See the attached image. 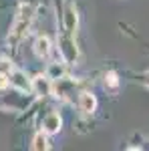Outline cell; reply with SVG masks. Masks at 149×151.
I'll return each instance as SVG.
<instances>
[{"label": "cell", "instance_id": "6da1fadb", "mask_svg": "<svg viewBox=\"0 0 149 151\" xmlns=\"http://www.w3.org/2000/svg\"><path fill=\"white\" fill-rule=\"evenodd\" d=\"M30 20H32V6L22 4L20 10H18V16H16V20H14V24H12V28H10L8 40L18 42V40L26 35V30H28V26H30Z\"/></svg>", "mask_w": 149, "mask_h": 151}, {"label": "cell", "instance_id": "7a4b0ae2", "mask_svg": "<svg viewBox=\"0 0 149 151\" xmlns=\"http://www.w3.org/2000/svg\"><path fill=\"white\" fill-rule=\"evenodd\" d=\"M53 89H55V85H53V79L48 77V75H35L32 79H30V91L36 95V97H40V99H45L48 95H53Z\"/></svg>", "mask_w": 149, "mask_h": 151}, {"label": "cell", "instance_id": "3957f363", "mask_svg": "<svg viewBox=\"0 0 149 151\" xmlns=\"http://www.w3.org/2000/svg\"><path fill=\"white\" fill-rule=\"evenodd\" d=\"M58 48H60V57H63L65 63H73L79 57V50H77V45H75V36L69 35V32H67V36L58 38Z\"/></svg>", "mask_w": 149, "mask_h": 151}, {"label": "cell", "instance_id": "277c9868", "mask_svg": "<svg viewBox=\"0 0 149 151\" xmlns=\"http://www.w3.org/2000/svg\"><path fill=\"white\" fill-rule=\"evenodd\" d=\"M32 50H35V55L38 58H48L50 52H53V42H50V38L45 36V35L36 36L35 45H32Z\"/></svg>", "mask_w": 149, "mask_h": 151}, {"label": "cell", "instance_id": "5b68a950", "mask_svg": "<svg viewBox=\"0 0 149 151\" xmlns=\"http://www.w3.org/2000/svg\"><path fill=\"white\" fill-rule=\"evenodd\" d=\"M10 77V87L18 89V91H30V79L26 77L24 70H18V69H12L8 73Z\"/></svg>", "mask_w": 149, "mask_h": 151}, {"label": "cell", "instance_id": "8992f818", "mask_svg": "<svg viewBox=\"0 0 149 151\" xmlns=\"http://www.w3.org/2000/svg\"><path fill=\"white\" fill-rule=\"evenodd\" d=\"M60 127H63V119H60V115L58 113H48V115L42 119V131L45 133H48V135H57L58 131H60Z\"/></svg>", "mask_w": 149, "mask_h": 151}, {"label": "cell", "instance_id": "52a82bcc", "mask_svg": "<svg viewBox=\"0 0 149 151\" xmlns=\"http://www.w3.org/2000/svg\"><path fill=\"white\" fill-rule=\"evenodd\" d=\"M79 109L85 113V115H93L97 111V97L89 91L79 95Z\"/></svg>", "mask_w": 149, "mask_h": 151}, {"label": "cell", "instance_id": "ba28073f", "mask_svg": "<svg viewBox=\"0 0 149 151\" xmlns=\"http://www.w3.org/2000/svg\"><path fill=\"white\" fill-rule=\"evenodd\" d=\"M77 26H79V14L75 10V6H69L65 10V28L69 35H77Z\"/></svg>", "mask_w": 149, "mask_h": 151}, {"label": "cell", "instance_id": "9c48e42d", "mask_svg": "<svg viewBox=\"0 0 149 151\" xmlns=\"http://www.w3.org/2000/svg\"><path fill=\"white\" fill-rule=\"evenodd\" d=\"M30 149H35V151H46V149H50V145H48V133H45L42 129H40V131H36L35 137H32V141H30Z\"/></svg>", "mask_w": 149, "mask_h": 151}, {"label": "cell", "instance_id": "30bf717a", "mask_svg": "<svg viewBox=\"0 0 149 151\" xmlns=\"http://www.w3.org/2000/svg\"><path fill=\"white\" fill-rule=\"evenodd\" d=\"M63 63H65V60H63ZM63 63H48V67H46V75H48L53 81H58V79L65 77L67 69H65Z\"/></svg>", "mask_w": 149, "mask_h": 151}, {"label": "cell", "instance_id": "8fae6325", "mask_svg": "<svg viewBox=\"0 0 149 151\" xmlns=\"http://www.w3.org/2000/svg\"><path fill=\"white\" fill-rule=\"evenodd\" d=\"M119 85V79H117V75L115 73H107L105 75V87H109V89H115Z\"/></svg>", "mask_w": 149, "mask_h": 151}, {"label": "cell", "instance_id": "7c38bea8", "mask_svg": "<svg viewBox=\"0 0 149 151\" xmlns=\"http://www.w3.org/2000/svg\"><path fill=\"white\" fill-rule=\"evenodd\" d=\"M8 87H10V77H8V73L0 70V91H4V89H8Z\"/></svg>", "mask_w": 149, "mask_h": 151}, {"label": "cell", "instance_id": "4fadbf2b", "mask_svg": "<svg viewBox=\"0 0 149 151\" xmlns=\"http://www.w3.org/2000/svg\"><path fill=\"white\" fill-rule=\"evenodd\" d=\"M143 83H145V85H149V73L145 75V77H143Z\"/></svg>", "mask_w": 149, "mask_h": 151}]
</instances>
